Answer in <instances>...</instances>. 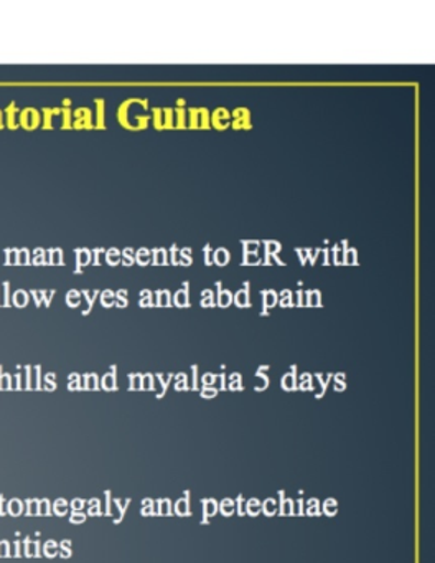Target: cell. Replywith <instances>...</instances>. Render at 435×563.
Instances as JSON below:
<instances>
[{"label":"cell","instance_id":"22","mask_svg":"<svg viewBox=\"0 0 435 563\" xmlns=\"http://www.w3.org/2000/svg\"><path fill=\"white\" fill-rule=\"evenodd\" d=\"M150 260L152 255L150 252H148V250H138L137 262L141 263L142 266L148 265V263H150Z\"/></svg>","mask_w":435,"mask_h":563},{"label":"cell","instance_id":"40","mask_svg":"<svg viewBox=\"0 0 435 563\" xmlns=\"http://www.w3.org/2000/svg\"><path fill=\"white\" fill-rule=\"evenodd\" d=\"M204 263H207V265H211V249H210V245H207L204 246Z\"/></svg>","mask_w":435,"mask_h":563},{"label":"cell","instance_id":"36","mask_svg":"<svg viewBox=\"0 0 435 563\" xmlns=\"http://www.w3.org/2000/svg\"><path fill=\"white\" fill-rule=\"evenodd\" d=\"M297 255H299V258H300V262H302V265H305L306 258H309V250L297 249Z\"/></svg>","mask_w":435,"mask_h":563},{"label":"cell","instance_id":"16","mask_svg":"<svg viewBox=\"0 0 435 563\" xmlns=\"http://www.w3.org/2000/svg\"><path fill=\"white\" fill-rule=\"evenodd\" d=\"M332 253L335 265H343V262H345V252H343L342 246H333Z\"/></svg>","mask_w":435,"mask_h":563},{"label":"cell","instance_id":"20","mask_svg":"<svg viewBox=\"0 0 435 563\" xmlns=\"http://www.w3.org/2000/svg\"><path fill=\"white\" fill-rule=\"evenodd\" d=\"M157 306L160 308H165V306H170V292L168 291H158L157 292Z\"/></svg>","mask_w":435,"mask_h":563},{"label":"cell","instance_id":"8","mask_svg":"<svg viewBox=\"0 0 435 563\" xmlns=\"http://www.w3.org/2000/svg\"><path fill=\"white\" fill-rule=\"evenodd\" d=\"M305 306H313V308H320L322 306V295L319 291H306Z\"/></svg>","mask_w":435,"mask_h":563},{"label":"cell","instance_id":"42","mask_svg":"<svg viewBox=\"0 0 435 563\" xmlns=\"http://www.w3.org/2000/svg\"><path fill=\"white\" fill-rule=\"evenodd\" d=\"M125 263H127V265H131V263H132L131 250H125Z\"/></svg>","mask_w":435,"mask_h":563},{"label":"cell","instance_id":"44","mask_svg":"<svg viewBox=\"0 0 435 563\" xmlns=\"http://www.w3.org/2000/svg\"><path fill=\"white\" fill-rule=\"evenodd\" d=\"M111 260H114L115 262V260H118V253L114 252V255H111Z\"/></svg>","mask_w":435,"mask_h":563},{"label":"cell","instance_id":"41","mask_svg":"<svg viewBox=\"0 0 435 563\" xmlns=\"http://www.w3.org/2000/svg\"><path fill=\"white\" fill-rule=\"evenodd\" d=\"M297 301H299L297 306H305V295H303V291L297 292Z\"/></svg>","mask_w":435,"mask_h":563},{"label":"cell","instance_id":"6","mask_svg":"<svg viewBox=\"0 0 435 563\" xmlns=\"http://www.w3.org/2000/svg\"><path fill=\"white\" fill-rule=\"evenodd\" d=\"M175 512L178 514V516L185 517L190 516V504H188V493L185 494L183 499L178 500L177 504H175Z\"/></svg>","mask_w":435,"mask_h":563},{"label":"cell","instance_id":"35","mask_svg":"<svg viewBox=\"0 0 435 563\" xmlns=\"http://www.w3.org/2000/svg\"><path fill=\"white\" fill-rule=\"evenodd\" d=\"M216 394H217L216 388L204 387L203 391H201V397L213 398V397H216Z\"/></svg>","mask_w":435,"mask_h":563},{"label":"cell","instance_id":"7","mask_svg":"<svg viewBox=\"0 0 435 563\" xmlns=\"http://www.w3.org/2000/svg\"><path fill=\"white\" fill-rule=\"evenodd\" d=\"M282 388L283 390H295L297 380H295V367H292V374L283 375L282 377Z\"/></svg>","mask_w":435,"mask_h":563},{"label":"cell","instance_id":"26","mask_svg":"<svg viewBox=\"0 0 435 563\" xmlns=\"http://www.w3.org/2000/svg\"><path fill=\"white\" fill-rule=\"evenodd\" d=\"M201 306L203 308H213L214 301H213V295H211V291H203V295H201Z\"/></svg>","mask_w":435,"mask_h":563},{"label":"cell","instance_id":"5","mask_svg":"<svg viewBox=\"0 0 435 563\" xmlns=\"http://www.w3.org/2000/svg\"><path fill=\"white\" fill-rule=\"evenodd\" d=\"M217 512V503L213 499H204L203 500V523H208L207 517L214 516Z\"/></svg>","mask_w":435,"mask_h":563},{"label":"cell","instance_id":"21","mask_svg":"<svg viewBox=\"0 0 435 563\" xmlns=\"http://www.w3.org/2000/svg\"><path fill=\"white\" fill-rule=\"evenodd\" d=\"M356 262H358V255H356V250H346L345 262H343V265H356Z\"/></svg>","mask_w":435,"mask_h":563},{"label":"cell","instance_id":"24","mask_svg":"<svg viewBox=\"0 0 435 563\" xmlns=\"http://www.w3.org/2000/svg\"><path fill=\"white\" fill-rule=\"evenodd\" d=\"M276 500L267 499L266 503L263 504V510L266 516H274L276 514Z\"/></svg>","mask_w":435,"mask_h":563},{"label":"cell","instance_id":"19","mask_svg":"<svg viewBox=\"0 0 435 563\" xmlns=\"http://www.w3.org/2000/svg\"><path fill=\"white\" fill-rule=\"evenodd\" d=\"M244 253L243 255H247V253H259V242H254V240H249V242H243Z\"/></svg>","mask_w":435,"mask_h":563},{"label":"cell","instance_id":"4","mask_svg":"<svg viewBox=\"0 0 435 563\" xmlns=\"http://www.w3.org/2000/svg\"><path fill=\"white\" fill-rule=\"evenodd\" d=\"M213 123L214 126L221 128V130L226 128L227 124H230V117H227L226 110H217L216 113H214Z\"/></svg>","mask_w":435,"mask_h":563},{"label":"cell","instance_id":"15","mask_svg":"<svg viewBox=\"0 0 435 563\" xmlns=\"http://www.w3.org/2000/svg\"><path fill=\"white\" fill-rule=\"evenodd\" d=\"M244 265H260L263 260H260L259 253H247V255L243 256Z\"/></svg>","mask_w":435,"mask_h":563},{"label":"cell","instance_id":"17","mask_svg":"<svg viewBox=\"0 0 435 563\" xmlns=\"http://www.w3.org/2000/svg\"><path fill=\"white\" fill-rule=\"evenodd\" d=\"M157 509H158L157 514H160V516H170V514H171L170 500H168V499L158 500Z\"/></svg>","mask_w":435,"mask_h":563},{"label":"cell","instance_id":"32","mask_svg":"<svg viewBox=\"0 0 435 563\" xmlns=\"http://www.w3.org/2000/svg\"><path fill=\"white\" fill-rule=\"evenodd\" d=\"M335 380H336L335 390L336 391L345 390V375H343V374L336 375Z\"/></svg>","mask_w":435,"mask_h":563},{"label":"cell","instance_id":"29","mask_svg":"<svg viewBox=\"0 0 435 563\" xmlns=\"http://www.w3.org/2000/svg\"><path fill=\"white\" fill-rule=\"evenodd\" d=\"M142 382H144V385H142V387H144L145 390H154V375H145V377L142 378Z\"/></svg>","mask_w":435,"mask_h":563},{"label":"cell","instance_id":"2","mask_svg":"<svg viewBox=\"0 0 435 563\" xmlns=\"http://www.w3.org/2000/svg\"><path fill=\"white\" fill-rule=\"evenodd\" d=\"M264 311L263 314H266L267 309L274 308V306L279 302V296L276 295V291H264Z\"/></svg>","mask_w":435,"mask_h":563},{"label":"cell","instance_id":"37","mask_svg":"<svg viewBox=\"0 0 435 563\" xmlns=\"http://www.w3.org/2000/svg\"><path fill=\"white\" fill-rule=\"evenodd\" d=\"M237 512H239V516H244L246 514V504H244L243 497H237Z\"/></svg>","mask_w":435,"mask_h":563},{"label":"cell","instance_id":"10","mask_svg":"<svg viewBox=\"0 0 435 563\" xmlns=\"http://www.w3.org/2000/svg\"><path fill=\"white\" fill-rule=\"evenodd\" d=\"M174 305L177 306V308H188V292L185 291V289H180V291H177V295L174 296Z\"/></svg>","mask_w":435,"mask_h":563},{"label":"cell","instance_id":"18","mask_svg":"<svg viewBox=\"0 0 435 563\" xmlns=\"http://www.w3.org/2000/svg\"><path fill=\"white\" fill-rule=\"evenodd\" d=\"M277 305L282 306V308H290V306H293L292 292H290L289 289L282 291V295H280V301L277 302Z\"/></svg>","mask_w":435,"mask_h":563},{"label":"cell","instance_id":"27","mask_svg":"<svg viewBox=\"0 0 435 563\" xmlns=\"http://www.w3.org/2000/svg\"><path fill=\"white\" fill-rule=\"evenodd\" d=\"M175 388H177L178 391L187 390V375L185 374H178L177 375V385H175Z\"/></svg>","mask_w":435,"mask_h":563},{"label":"cell","instance_id":"23","mask_svg":"<svg viewBox=\"0 0 435 563\" xmlns=\"http://www.w3.org/2000/svg\"><path fill=\"white\" fill-rule=\"evenodd\" d=\"M280 514H282V516H292V514H293L292 500L283 499V497H282V506H280Z\"/></svg>","mask_w":435,"mask_h":563},{"label":"cell","instance_id":"13","mask_svg":"<svg viewBox=\"0 0 435 563\" xmlns=\"http://www.w3.org/2000/svg\"><path fill=\"white\" fill-rule=\"evenodd\" d=\"M260 510H263V504L257 499H250L249 503L246 504V512L249 514V516L256 517Z\"/></svg>","mask_w":435,"mask_h":563},{"label":"cell","instance_id":"3","mask_svg":"<svg viewBox=\"0 0 435 563\" xmlns=\"http://www.w3.org/2000/svg\"><path fill=\"white\" fill-rule=\"evenodd\" d=\"M214 265L226 266L230 262V252L226 249H217L213 255Z\"/></svg>","mask_w":435,"mask_h":563},{"label":"cell","instance_id":"12","mask_svg":"<svg viewBox=\"0 0 435 563\" xmlns=\"http://www.w3.org/2000/svg\"><path fill=\"white\" fill-rule=\"evenodd\" d=\"M234 507L236 506H234L233 499H224L223 503H221L220 506H217V509L221 510V514H223V516L230 517L233 516Z\"/></svg>","mask_w":435,"mask_h":563},{"label":"cell","instance_id":"9","mask_svg":"<svg viewBox=\"0 0 435 563\" xmlns=\"http://www.w3.org/2000/svg\"><path fill=\"white\" fill-rule=\"evenodd\" d=\"M216 302L217 306H220V308H227V306H230L231 302H233V295H231V292L227 291V289H224V291L217 292Z\"/></svg>","mask_w":435,"mask_h":563},{"label":"cell","instance_id":"25","mask_svg":"<svg viewBox=\"0 0 435 563\" xmlns=\"http://www.w3.org/2000/svg\"><path fill=\"white\" fill-rule=\"evenodd\" d=\"M264 245H266V255L274 256L280 252V243L279 242H270V240H269V242L264 243Z\"/></svg>","mask_w":435,"mask_h":563},{"label":"cell","instance_id":"1","mask_svg":"<svg viewBox=\"0 0 435 563\" xmlns=\"http://www.w3.org/2000/svg\"><path fill=\"white\" fill-rule=\"evenodd\" d=\"M234 305H236L237 308H249V292H247V285L246 289H241V291L236 292V296H234Z\"/></svg>","mask_w":435,"mask_h":563},{"label":"cell","instance_id":"31","mask_svg":"<svg viewBox=\"0 0 435 563\" xmlns=\"http://www.w3.org/2000/svg\"><path fill=\"white\" fill-rule=\"evenodd\" d=\"M180 255H181L180 263H183L185 266L191 265L190 249L181 250Z\"/></svg>","mask_w":435,"mask_h":563},{"label":"cell","instance_id":"43","mask_svg":"<svg viewBox=\"0 0 435 563\" xmlns=\"http://www.w3.org/2000/svg\"><path fill=\"white\" fill-rule=\"evenodd\" d=\"M194 382H197V367H193V388H197V384H194Z\"/></svg>","mask_w":435,"mask_h":563},{"label":"cell","instance_id":"28","mask_svg":"<svg viewBox=\"0 0 435 563\" xmlns=\"http://www.w3.org/2000/svg\"><path fill=\"white\" fill-rule=\"evenodd\" d=\"M306 514H309V516H319V514H320L319 500H316V499L309 500V509H306Z\"/></svg>","mask_w":435,"mask_h":563},{"label":"cell","instance_id":"34","mask_svg":"<svg viewBox=\"0 0 435 563\" xmlns=\"http://www.w3.org/2000/svg\"><path fill=\"white\" fill-rule=\"evenodd\" d=\"M201 380H203L204 387H211V385H213L214 382H216V375L204 374Z\"/></svg>","mask_w":435,"mask_h":563},{"label":"cell","instance_id":"38","mask_svg":"<svg viewBox=\"0 0 435 563\" xmlns=\"http://www.w3.org/2000/svg\"><path fill=\"white\" fill-rule=\"evenodd\" d=\"M145 299H142L141 306H144V308H148V306H152V295L150 292H144Z\"/></svg>","mask_w":435,"mask_h":563},{"label":"cell","instance_id":"30","mask_svg":"<svg viewBox=\"0 0 435 563\" xmlns=\"http://www.w3.org/2000/svg\"><path fill=\"white\" fill-rule=\"evenodd\" d=\"M302 390H312V378L309 374L302 375V384L299 385Z\"/></svg>","mask_w":435,"mask_h":563},{"label":"cell","instance_id":"33","mask_svg":"<svg viewBox=\"0 0 435 563\" xmlns=\"http://www.w3.org/2000/svg\"><path fill=\"white\" fill-rule=\"evenodd\" d=\"M171 263H174V265H178V263H180V260H181V255H180V250L177 249V246H171Z\"/></svg>","mask_w":435,"mask_h":563},{"label":"cell","instance_id":"11","mask_svg":"<svg viewBox=\"0 0 435 563\" xmlns=\"http://www.w3.org/2000/svg\"><path fill=\"white\" fill-rule=\"evenodd\" d=\"M152 262L157 266L167 265V252L164 249L155 250Z\"/></svg>","mask_w":435,"mask_h":563},{"label":"cell","instance_id":"39","mask_svg":"<svg viewBox=\"0 0 435 563\" xmlns=\"http://www.w3.org/2000/svg\"><path fill=\"white\" fill-rule=\"evenodd\" d=\"M142 387V378H141V375H134V377H132V388H141Z\"/></svg>","mask_w":435,"mask_h":563},{"label":"cell","instance_id":"14","mask_svg":"<svg viewBox=\"0 0 435 563\" xmlns=\"http://www.w3.org/2000/svg\"><path fill=\"white\" fill-rule=\"evenodd\" d=\"M336 510H338V504H336V500L326 499L325 504H323V512H325L326 516H335Z\"/></svg>","mask_w":435,"mask_h":563}]
</instances>
